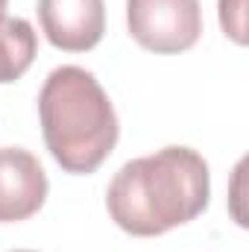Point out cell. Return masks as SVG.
<instances>
[{
  "mask_svg": "<svg viewBox=\"0 0 249 252\" xmlns=\"http://www.w3.org/2000/svg\"><path fill=\"white\" fill-rule=\"evenodd\" d=\"M44 144L67 173H94L118 144V115L100 79L76 64L50 70L38 91Z\"/></svg>",
  "mask_w": 249,
  "mask_h": 252,
  "instance_id": "cell-2",
  "label": "cell"
},
{
  "mask_svg": "<svg viewBox=\"0 0 249 252\" xmlns=\"http://www.w3.org/2000/svg\"><path fill=\"white\" fill-rule=\"evenodd\" d=\"M38 21L53 47L64 53H85L103 41L106 3L103 0H38Z\"/></svg>",
  "mask_w": 249,
  "mask_h": 252,
  "instance_id": "cell-4",
  "label": "cell"
},
{
  "mask_svg": "<svg viewBox=\"0 0 249 252\" xmlns=\"http://www.w3.org/2000/svg\"><path fill=\"white\" fill-rule=\"evenodd\" d=\"M129 35L153 53H185L202 35L199 0H126Z\"/></svg>",
  "mask_w": 249,
  "mask_h": 252,
  "instance_id": "cell-3",
  "label": "cell"
},
{
  "mask_svg": "<svg viewBox=\"0 0 249 252\" xmlns=\"http://www.w3.org/2000/svg\"><path fill=\"white\" fill-rule=\"evenodd\" d=\"M47 199V173L24 147H0V223L32 217Z\"/></svg>",
  "mask_w": 249,
  "mask_h": 252,
  "instance_id": "cell-5",
  "label": "cell"
},
{
  "mask_svg": "<svg viewBox=\"0 0 249 252\" xmlns=\"http://www.w3.org/2000/svg\"><path fill=\"white\" fill-rule=\"evenodd\" d=\"M6 6H9V0H0V18H3V12H6Z\"/></svg>",
  "mask_w": 249,
  "mask_h": 252,
  "instance_id": "cell-8",
  "label": "cell"
},
{
  "mask_svg": "<svg viewBox=\"0 0 249 252\" xmlns=\"http://www.w3.org/2000/svg\"><path fill=\"white\" fill-rule=\"evenodd\" d=\"M208 193V161L190 147H164L126 161L115 173L106 190V208L126 235L156 238L199 217Z\"/></svg>",
  "mask_w": 249,
  "mask_h": 252,
  "instance_id": "cell-1",
  "label": "cell"
},
{
  "mask_svg": "<svg viewBox=\"0 0 249 252\" xmlns=\"http://www.w3.org/2000/svg\"><path fill=\"white\" fill-rule=\"evenodd\" d=\"M12 252H35V250H12Z\"/></svg>",
  "mask_w": 249,
  "mask_h": 252,
  "instance_id": "cell-9",
  "label": "cell"
},
{
  "mask_svg": "<svg viewBox=\"0 0 249 252\" xmlns=\"http://www.w3.org/2000/svg\"><path fill=\"white\" fill-rule=\"evenodd\" d=\"M38 35L27 18H0V82H15L35 62Z\"/></svg>",
  "mask_w": 249,
  "mask_h": 252,
  "instance_id": "cell-6",
  "label": "cell"
},
{
  "mask_svg": "<svg viewBox=\"0 0 249 252\" xmlns=\"http://www.w3.org/2000/svg\"><path fill=\"white\" fill-rule=\"evenodd\" d=\"M247 0H220V24L232 41L247 44Z\"/></svg>",
  "mask_w": 249,
  "mask_h": 252,
  "instance_id": "cell-7",
  "label": "cell"
}]
</instances>
